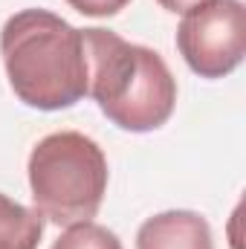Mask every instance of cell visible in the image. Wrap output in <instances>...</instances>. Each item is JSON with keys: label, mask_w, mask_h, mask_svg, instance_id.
<instances>
[{"label": "cell", "mask_w": 246, "mask_h": 249, "mask_svg": "<svg viewBox=\"0 0 246 249\" xmlns=\"http://www.w3.org/2000/svg\"><path fill=\"white\" fill-rule=\"evenodd\" d=\"M0 55L15 96L35 110H64L90 93L81 29L47 9H23L0 29Z\"/></svg>", "instance_id": "6da1fadb"}, {"label": "cell", "mask_w": 246, "mask_h": 249, "mask_svg": "<svg viewBox=\"0 0 246 249\" xmlns=\"http://www.w3.org/2000/svg\"><path fill=\"white\" fill-rule=\"evenodd\" d=\"M90 93L99 110L122 130L151 133L177 107V78L162 55L142 44H127L110 29H81Z\"/></svg>", "instance_id": "7a4b0ae2"}, {"label": "cell", "mask_w": 246, "mask_h": 249, "mask_svg": "<svg viewBox=\"0 0 246 249\" xmlns=\"http://www.w3.org/2000/svg\"><path fill=\"white\" fill-rule=\"evenodd\" d=\"M26 171L35 212L55 226L93 220L107 194V157L78 130L44 136L32 148Z\"/></svg>", "instance_id": "3957f363"}, {"label": "cell", "mask_w": 246, "mask_h": 249, "mask_svg": "<svg viewBox=\"0 0 246 249\" xmlns=\"http://www.w3.org/2000/svg\"><path fill=\"white\" fill-rule=\"evenodd\" d=\"M177 50L200 78H223L246 55V9L241 0H209L185 12Z\"/></svg>", "instance_id": "277c9868"}, {"label": "cell", "mask_w": 246, "mask_h": 249, "mask_svg": "<svg viewBox=\"0 0 246 249\" xmlns=\"http://www.w3.org/2000/svg\"><path fill=\"white\" fill-rule=\"evenodd\" d=\"M136 249H214L211 226L197 212L171 209L139 226Z\"/></svg>", "instance_id": "5b68a950"}, {"label": "cell", "mask_w": 246, "mask_h": 249, "mask_svg": "<svg viewBox=\"0 0 246 249\" xmlns=\"http://www.w3.org/2000/svg\"><path fill=\"white\" fill-rule=\"evenodd\" d=\"M44 238V217L35 209L0 194V249H38Z\"/></svg>", "instance_id": "8992f818"}, {"label": "cell", "mask_w": 246, "mask_h": 249, "mask_svg": "<svg viewBox=\"0 0 246 249\" xmlns=\"http://www.w3.org/2000/svg\"><path fill=\"white\" fill-rule=\"evenodd\" d=\"M53 249H122V241L107 226L84 220L67 226V232L53 244Z\"/></svg>", "instance_id": "52a82bcc"}, {"label": "cell", "mask_w": 246, "mask_h": 249, "mask_svg": "<svg viewBox=\"0 0 246 249\" xmlns=\"http://www.w3.org/2000/svg\"><path fill=\"white\" fill-rule=\"evenodd\" d=\"M78 15H87V18H110V15H119L130 0H67Z\"/></svg>", "instance_id": "ba28073f"}, {"label": "cell", "mask_w": 246, "mask_h": 249, "mask_svg": "<svg viewBox=\"0 0 246 249\" xmlns=\"http://www.w3.org/2000/svg\"><path fill=\"white\" fill-rule=\"evenodd\" d=\"M165 12H174V15H185V12H191V9H197V6H203V3H209V0H157Z\"/></svg>", "instance_id": "9c48e42d"}]
</instances>
